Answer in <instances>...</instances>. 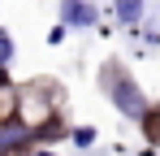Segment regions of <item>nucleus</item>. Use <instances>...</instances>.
I'll return each instance as SVG.
<instances>
[{
    "label": "nucleus",
    "mask_w": 160,
    "mask_h": 156,
    "mask_svg": "<svg viewBox=\"0 0 160 156\" xmlns=\"http://www.w3.org/2000/svg\"><path fill=\"white\" fill-rule=\"evenodd\" d=\"M4 61H13V39H9V30H0V65Z\"/></svg>",
    "instance_id": "obj_6"
},
{
    "label": "nucleus",
    "mask_w": 160,
    "mask_h": 156,
    "mask_svg": "<svg viewBox=\"0 0 160 156\" xmlns=\"http://www.w3.org/2000/svg\"><path fill=\"white\" fill-rule=\"evenodd\" d=\"M108 91H112V104H117L126 117H147V96H143L126 74H108Z\"/></svg>",
    "instance_id": "obj_1"
},
{
    "label": "nucleus",
    "mask_w": 160,
    "mask_h": 156,
    "mask_svg": "<svg viewBox=\"0 0 160 156\" xmlns=\"http://www.w3.org/2000/svg\"><path fill=\"white\" fill-rule=\"evenodd\" d=\"M65 30H69L65 22H61V26H52V30H48V44H61V39H65Z\"/></svg>",
    "instance_id": "obj_7"
},
{
    "label": "nucleus",
    "mask_w": 160,
    "mask_h": 156,
    "mask_svg": "<svg viewBox=\"0 0 160 156\" xmlns=\"http://www.w3.org/2000/svg\"><path fill=\"white\" fill-rule=\"evenodd\" d=\"M30 139V126H22V122H13V126H0V156L13 152V148H22Z\"/></svg>",
    "instance_id": "obj_3"
},
{
    "label": "nucleus",
    "mask_w": 160,
    "mask_h": 156,
    "mask_svg": "<svg viewBox=\"0 0 160 156\" xmlns=\"http://www.w3.org/2000/svg\"><path fill=\"white\" fill-rule=\"evenodd\" d=\"M61 22H65V26H95V22H100V13H95L87 0H65Z\"/></svg>",
    "instance_id": "obj_2"
},
{
    "label": "nucleus",
    "mask_w": 160,
    "mask_h": 156,
    "mask_svg": "<svg viewBox=\"0 0 160 156\" xmlns=\"http://www.w3.org/2000/svg\"><path fill=\"white\" fill-rule=\"evenodd\" d=\"M74 143H78V148H91V143H95V130H91V126H78V130H74Z\"/></svg>",
    "instance_id": "obj_5"
},
{
    "label": "nucleus",
    "mask_w": 160,
    "mask_h": 156,
    "mask_svg": "<svg viewBox=\"0 0 160 156\" xmlns=\"http://www.w3.org/2000/svg\"><path fill=\"white\" fill-rule=\"evenodd\" d=\"M0 82H4V65H0Z\"/></svg>",
    "instance_id": "obj_8"
},
{
    "label": "nucleus",
    "mask_w": 160,
    "mask_h": 156,
    "mask_svg": "<svg viewBox=\"0 0 160 156\" xmlns=\"http://www.w3.org/2000/svg\"><path fill=\"white\" fill-rule=\"evenodd\" d=\"M35 156H52V152H35Z\"/></svg>",
    "instance_id": "obj_9"
},
{
    "label": "nucleus",
    "mask_w": 160,
    "mask_h": 156,
    "mask_svg": "<svg viewBox=\"0 0 160 156\" xmlns=\"http://www.w3.org/2000/svg\"><path fill=\"white\" fill-rule=\"evenodd\" d=\"M117 18L126 26H138L143 22V0H117Z\"/></svg>",
    "instance_id": "obj_4"
}]
</instances>
